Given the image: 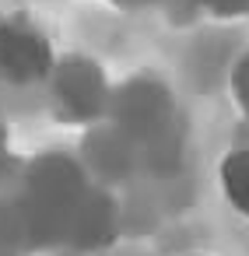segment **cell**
<instances>
[{
    "mask_svg": "<svg viewBox=\"0 0 249 256\" xmlns=\"http://www.w3.org/2000/svg\"><path fill=\"white\" fill-rule=\"evenodd\" d=\"M92 182L84 168L67 154H42L25 168L22 196H18V221L22 235L36 246L67 242L74 214L88 196Z\"/></svg>",
    "mask_w": 249,
    "mask_h": 256,
    "instance_id": "obj_1",
    "label": "cell"
},
{
    "mask_svg": "<svg viewBox=\"0 0 249 256\" xmlns=\"http://www.w3.org/2000/svg\"><path fill=\"white\" fill-rule=\"evenodd\" d=\"M172 116H176V106H172L168 88H162L158 81H148V78H137V81L116 88L109 98V123L126 144L162 140L172 126Z\"/></svg>",
    "mask_w": 249,
    "mask_h": 256,
    "instance_id": "obj_2",
    "label": "cell"
},
{
    "mask_svg": "<svg viewBox=\"0 0 249 256\" xmlns=\"http://www.w3.org/2000/svg\"><path fill=\"white\" fill-rule=\"evenodd\" d=\"M50 98H53V112L64 123H95L98 116H109V84L98 70L95 60L88 56H67L56 60L53 74H50Z\"/></svg>",
    "mask_w": 249,
    "mask_h": 256,
    "instance_id": "obj_3",
    "label": "cell"
},
{
    "mask_svg": "<svg viewBox=\"0 0 249 256\" xmlns=\"http://www.w3.org/2000/svg\"><path fill=\"white\" fill-rule=\"evenodd\" d=\"M53 67H56V56L39 25H32L22 14L0 18V81L18 88L39 84V81H50Z\"/></svg>",
    "mask_w": 249,
    "mask_h": 256,
    "instance_id": "obj_4",
    "label": "cell"
},
{
    "mask_svg": "<svg viewBox=\"0 0 249 256\" xmlns=\"http://www.w3.org/2000/svg\"><path fill=\"white\" fill-rule=\"evenodd\" d=\"M112 235H116V204H112L109 193L92 186L88 196L81 200L78 214H74L67 242L78 246V249H102V246L112 242Z\"/></svg>",
    "mask_w": 249,
    "mask_h": 256,
    "instance_id": "obj_5",
    "label": "cell"
},
{
    "mask_svg": "<svg viewBox=\"0 0 249 256\" xmlns=\"http://www.w3.org/2000/svg\"><path fill=\"white\" fill-rule=\"evenodd\" d=\"M218 179H221V193L224 200L249 218V148H238V151H228L221 168H218Z\"/></svg>",
    "mask_w": 249,
    "mask_h": 256,
    "instance_id": "obj_6",
    "label": "cell"
},
{
    "mask_svg": "<svg viewBox=\"0 0 249 256\" xmlns=\"http://www.w3.org/2000/svg\"><path fill=\"white\" fill-rule=\"evenodd\" d=\"M232 88H235V98H238V106L249 112V56H242V64L235 67Z\"/></svg>",
    "mask_w": 249,
    "mask_h": 256,
    "instance_id": "obj_7",
    "label": "cell"
},
{
    "mask_svg": "<svg viewBox=\"0 0 249 256\" xmlns=\"http://www.w3.org/2000/svg\"><path fill=\"white\" fill-rule=\"evenodd\" d=\"M196 4H204L214 14H246L249 11V0H196Z\"/></svg>",
    "mask_w": 249,
    "mask_h": 256,
    "instance_id": "obj_8",
    "label": "cell"
},
{
    "mask_svg": "<svg viewBox=\"0 0 249 256\" xmlns=\"http://www.w3.org/2000/svg\"><path fill=\"white\" fill-rule=\"evenodd\" d=\"M0 151H4V134H0Z\"/></svg>",
    "mask_w": 249,
    "mask_h": 256,
    "instance_id": "obj_9",
    "label": "cell"
}]
</instances>
